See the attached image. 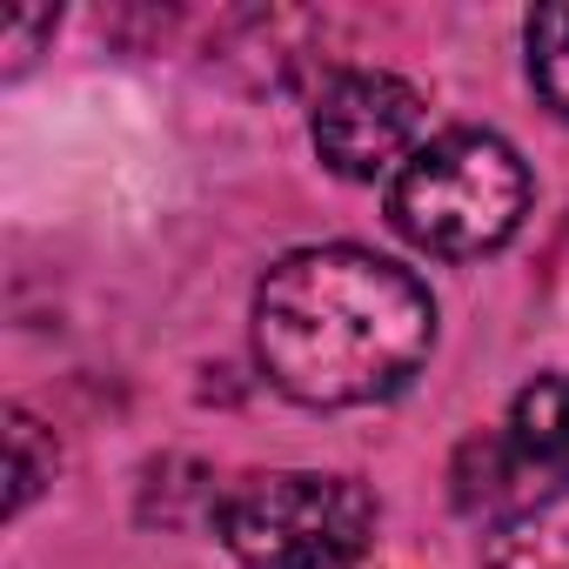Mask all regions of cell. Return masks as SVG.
I'll list each match as a JSON object with an SVG mask.
<instances>
[{
  "label": "cell",
  "instance_id": "cell-1",
  "mask_svg": "<svg viewBox=\"0 0 569 569\" xmlns=\"http://www.w3.org/2000/svg\"><path fill=\"white\" fill-rule=\"evenodd\" d=\"M436 302L429 289L369 248L281 254L254 289V362L309 409H362L429 362Z\"/></svg>",
  "mask_w": 569,
  "mask_h": 569
},
{
  "label": "cell",
  "instance_id": "cell-2",
  "mask_svg": "<svg viewBox=\"0 0 569 569\" xmlns=\"http://www.w3.org/2000/svg\"><path fill=\"white\" fill-rule=\"evenodd\" d=\"M522 208H529V174H522L516 148L496 134H476V128L429 141L389 188L396 228L422 254H442V261L502 248L522 228Z\"/></svg>",
  "mask_w": 569,
  "mask_h": 569
},
{
  "label": "cell",
  "instance_id": "cell-3",
  "mask_svg": "<svg viewBox=\"0 0 569 569\" xmlns=\"http://www.w3.org/2000/svg\"><path fill=\"white\" fill-rule=\"evenodd\" d=\"M221 542L241 569H349L376 542V496L349 476H248L221 502Z\"/></svg>",
  "mask_w": 569,
  "mask_h": 569
},
{
  "label": "cell",
  "instance_id": "cell-4",
  "mask_svg": "<svg viewBox=\"0 0 569 569\" xmlns=\"http://www.w3.org/2000/svg\"><path fill=\"white\" fill-rule=\"evenodd\" d=\"M422 94L396 74H369V68H349L336 74L322 94H316V114H309V134H316V154L342 174V181H376L389 174L396 161L409 168L422 154Z\"/></svg>",
  "mask_w": 569,
  "mask_h": 569
},
{
  "label": "cell",
  "instance_id": "cell-5",
  "mask_svg": "<svg viewBox=\"0 0 569 569\" xmlns=\"http://www.w3.org/2000/svg\"><path fill=\"white\" fill-rule=\"evenodd\" d=\"M489 462V482L476 502H496L509 482H569V376H542L509 402V422L489 449H476Z\"/></svg>",
  "mask_w": 569,
  "mask_h": 569
},
{
  "label": "cell",
  "instance_id": "cell-6",
  "mask_svg": "<svg viewBox=\"0 0 569 569\" xmlns=\"http://www.w3.org/2000/svg\"><path fill=\"white\" fill-rule=\"evenodd\" d=\"M482 569H569V482L516 502L482 536Z\"/></svg>",
  "mask_w": 569,
  "mask_h": 569
},
{
  "label": "cell",
  "instance_id": "cell-7",
  "mask_svg": "<svg viewBox=\"0 0 569 569\" xmlns=\"http://www.w3.org/2000/svg\"><path fill=\"white\" fill-rule=\"evenodd\" d=\"M529 81L556 114H569V0L529 14Z\"/></svg>",
  "mask_w": 569,
  "mask_h": 569
},
{
  "label": "cell",
  "instance_id": "cell-8",
  "mask_svg": "<svg viewBox=\"0 0 569 569\" xmlns=\"http://www.w3.org/2000/svg\"><path fill=\"white\" fill-rule=\"evenodd\" d=\"M48 476H54V449H41V422L14 409V416H8V482H14V489H8V509L21 516Z\"/></svg>",
  "mask_w": 569,
  "mask_h": 569
},
{
  "label": "cell",
  "instance_id": "cell-9",
  "mask_svg": "<svg viewBox=\"0 0 569 569\" xmlns=\"http://www.w3.org/2000/svg\"><path fill=\"white\" fill-rule=\"evenodd\" d=\"M54 28V14H8L0 21V34H8V54H34V41Z\"/></svg>",
  "mask_w": 569,
  "mask_h": 569
}]
</instances>
